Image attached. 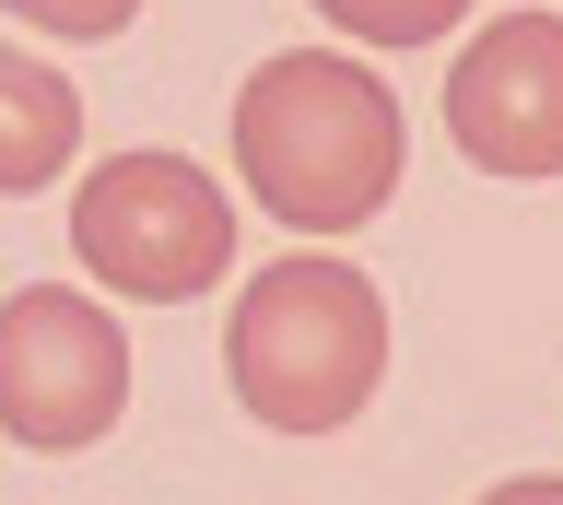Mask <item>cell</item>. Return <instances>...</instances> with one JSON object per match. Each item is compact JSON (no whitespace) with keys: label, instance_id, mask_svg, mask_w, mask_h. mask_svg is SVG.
Listing matches in <instances>:
<instances>
[{"label":"cell","instance_id":"6da1fadb","mask_svg":"<svg viewBox=\"0 0 563 505\" xmlns=\"http://www.w3.org/2000/svg\"><path fill=\"white\" fill-rule=\"evenodd\" d=\"M399 153H411L399 95L364 59H341V47H282L235 95V177L306 235L376 223L387 188H399Z\"/></svg>","mask_w":563,"mask_h":505},{"label":"cell","instance_id":"7a4b0ae2","mask_svg":"<svg viewBox=\"0 0 563 505\" xmlns=\"http://www.w3.org/2000/svg\"><path fill=\"white\" fill-rule=\"evenodd\" d=\"M223 376L271 435H341L387 376V294L352 259H271L223 318Z\"/></svg>","mask_w":563,"mask_h":505},{"label":"cell","instance_id":"3957f363","mask_svg":"<svg viewBox=\"0 0 563 505\" xmlns=\"http://www.w3.org/2000/svg\"><path fill=\"white\" fill-rule=\"evenodd\" d=\"M70 259L106 294L141 306H188L235 271V200L188 165V153H106L70 188Z\"/></svg>","mask_w":563,"mask_h":505},{"label":"cell","instance_id":"277c9868","mask_svg":"<svg viewBox=\"0 0 563 505\" xmlns=\"http://www.w3.org/2000/svg\"><path fill=\"white\" fill-rule=\"evenodd\" d=\"M118 411H130V341L95 294L70 283L0 294V435L12 447L70 459V447L118 435Z\"/></svg>","mask_w":563,"mask_h":505},{"label":"cell","instance_id":"5b68a950","mask_svg":"<svg viewBox=\"0 0 563 505\" xmlns=\"http://www.w3.org/2000/svg\"><path fill=\"white\" fill-rule=\"evenodd\" d=\"M446 130L482 177H563V12H505L457 47L446 72Z\"/></svg>","mask_w":563,"mask_h":505},{"label":"cell","instance_id":"8992f818","mask_svg":"<svg viewBox=\"0 0 563 505\" xmlns=\"http://www.w3.org/2000/svg\"><path fill=\"white\" fill-rule=\"evenodd\" d=\"M70 153H82V95H70L47 59L0 47V200L59 188V177H70Z\"/></svg>","mask_w":563,"mask_h":505},{"label":"cell","instance_id":"52a82bcc","mask_svg":"<svg viewBox=\"0 0 563 505\" xmlns=\"http://www.w3.org/2000/svg\"><path fill=\"white\" fill-rule=\"evenodd\" d=\"M317 12H329L341 36H364V47H434L470 0H317Z\"/></svg>","mask_w":563,"mask_h":505},{"label":"cell","instance_id":"ba28073f","mask_svg":"<svg viewBox=\"0 0 563 505\" xmlns=\"http://www.w3.org/2000/svg\"><path fill=\"white\" fill-rule=\"evenodd\" d=\"M0 12H24L35 36H82V47H106V36L141 24V0H0Z\"/></svg>","mask_w":563,"mask_h":505},{"label":"cell","instance_id":"9c48e42d","mask_svg":"<svg viewBox=\"0 0 563 505\" xmlns=\"http://www.w3.org/2000/svg\"><path fill=\"white\" fill-rule=\"evenodd\" d=\"M482 505H563V482H493Z\"/></svg>","mask_w":563,"mask_h":505}]
</instances>
